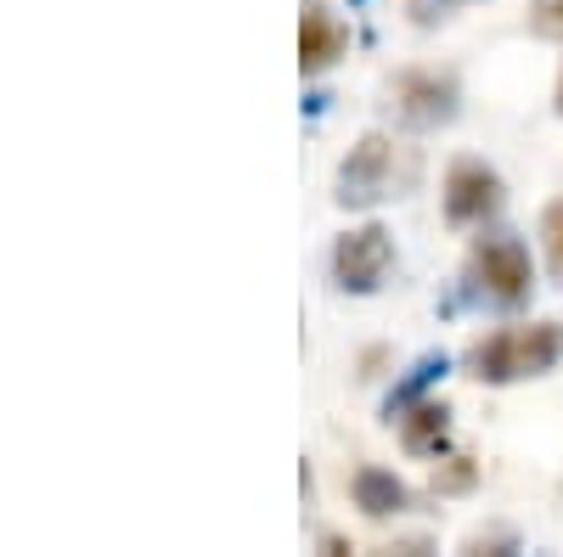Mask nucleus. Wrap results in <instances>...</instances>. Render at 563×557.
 <instances>
[{
	"label": "nucleus",
	"instance_id": "9d476101",
	"mask_svg": "<svg viewBox=\"0 0 563 557\" xmlns=\"http://www.w3.org/2000/svg\"><path fill=\"white\" fill-rule=\"evenodd\" d=\"M445 371H451V360H445V355H422V360L411 366V378H406V383L389 394V416H400L411 400H422V389H429L434 378H445Z\"/></svg>",
	"mask_w": 563,
	"mask_h": 557
},
{
	"label": "nucleus",
	"instance_id": "20e7f679",
	"mask_svg": "<svg viewBox=\"0 0 563 557\" xmlns=\"http://www.w3.org/2000/svg\"><path fill=\"white\" fill-rule=\"evenodd\" d=\"M389 265H395V237H389L384 225L344 231V237L333 243V282L344 293H378Z\"/></svg>",
	"mask_w": 563,
	"mask_h": 557
},
{
	"label": "nucleus",
	"instance_id": "1a4fd4ad",
	"mask_svg": "<svg viewBox=\"0 0 563 557\" xmlns=\"http://www.w3.org/2000/svg\"><path fill=\"white\" fill-rule=\"evenodd\" d=\"M355 506L366 519H395V513H406V484L395 479V474H384V468H355Z\"/></svg>",
	"mask_w": 563,
	"mask_h": 557
},
{
	"label": "nucleus",
	"instance_id": "9b49d317",
	"mask_svg": "<svg viewBox=\"0 0 563 557\" xmlns=\"http://www.w3.org/2000/svg\"><path fill=\"white\" fill-rule=\"evenodd\" d=\"M541 248H547L552 282L563 288V203H547V214H541Z\"/></svg>",
	"mask_w": 563,
	"mask_h": 557
},
{
	"label": "nucleus",
	"instance_id": "ddd939ff",
	"mask_svg": "<svg viewBox=\"0 0 563 557\" xmlns=\"http://www.w3.org/2000/svg\"><path fill=\"white\" fill-rule=\"evenodd\" d=\"M530 29L541 40H563V0H536V7H530Z\"/></svg>",
	"mask_w": 563,
	"mask_h": 557
},
{
	"label": "nucleus",
	"instance_id": "0eeeda50",
	"mask_svg": "<svg viewBox=\"0 0 563 557\" xmlns=\"http://www.w3.org/2000/svg\"><path fill=\"white\" fill-rule=\"evenodd\" d=\"M344 45H350L344 23L327 12L321 0H305V12H299V68L305 74H327L344 57Z\"/></svg>",
	"mask_w": 563,
	"mask_h": 557
},
{
	"label": "nucleus",
	"instance_id": "f8f14e48",
	"mask_svg": "<svg viewBox=\"0 0 563 557\" xmlns=\"http://www.w3.org/2000/svg\"><path fill=\"white\" fill-rule=\"evenodd\" d=\"M474 479H479V468L467 456H445L440 468H434V490H467Z\"/></svg>",
	"mask_w": 563,
	"mask_h": 557
},
{
	"label": "nucleus",
	"instance_id": "6e6552de",
	"mask_svg": "<svg viewBox=\"0 0 563 557\" xmlns=\"http://www.w3.org/2000/svg\"><path fill=\"white\" fill-rule=\"evenodd\" d=\"M400 439L411 456H440L451 445V411L434 405V400H411L400 411Z\"/></svg>",
	"mask_w": 563,
	"mask_h": 557
},
{
	"label": "nucleus",
	"instance_id": "423d86ee",
	"mask_svg": "<svg viewBox=\"0 0 563 557\" xmlns=\"http://www.w3.org/2000/svg\"><path fill=\"white\" fill-rule=\"evenodd\" d=\"M395 113L411 130H440L456 119V79L451 74H400L395 79Z\"/></svg>",
	"mask_w": 563,
	"mask_h": 557
},
{
	"label": "nucleus",
	"instance_id": "f257e3e1",
	"mask_svg": "<svg viewBox=\"0 0 563 557\" xmlns=\"http://www.w3.org/2000/svg\"><path fill=\"white\" fill-rule=\"evenodd\" d=\"M563 355V327L558 321H536V327H501L490 338H479L467 349V371L479 383H525V378H547Z\"/></svg>",
	"mask_w": 563,
	"mask_h": 557
},
{
	"label": "nucleus",
	"instance_id": "4468645a",
	"mask_svg": "<svg viewBox=\"0 0 563 557\" xmlns=\"http://www.w3.org/2000/svg\"><path fill=\"white\" fill-rule=\"evenodd\" d=\"M558 119H563V74H558Z\"/></svg>",
	"mask_w": 563,
	"mask_h": 557
},
{
	"label": "nucleus",
	"instance_id": "f03ea898",
	"mask_svg": "<svg viewBox=\"0 0 563 557\" xmlns=\"http://www.w3.org/2000/svg\"><path fill=\"white\" fill-rule=\"evenodd\" d=\"M417 164L389 142V135H361V142L350 147V158L339 164V209H378L389 198H400V186H411Z\"/></svg>",
	"mask_w": 563,
	"mask_h": 557
},
{
	"label": "nucleus",
	"instance_id": "7ed1b4c3",
	"mask_svg": "<svg viewBox=\"0 0 563 557\" xmlns=\"http://www.w3.org/2000/svg\"><path fill=\"white\" fill-rule=\"evenodd\" d=\"M462 276H467V293L496 304V310H519L530 299V288H536L530 254H525V243L512 237V231H490V237H479Z\"/></svg>",
	"mask_w": 563,
	"mask_h": 557
},
{
	"label": "nucleus",
	"instance_id": "39448f33",
	"mask_svg": "<svg viewBox=\"0 0 563 557\" xmlns=\"http://www.w3.org/2000/svg\"><path fill=\"white\" fill-rule=\"evenodd\" d=\"M501 209V175L479 158H456L445 175V220L451 225H485Z\"/></svg>",
	"mask_w": 563,
	"mask_h": 557
}]
</instances>
